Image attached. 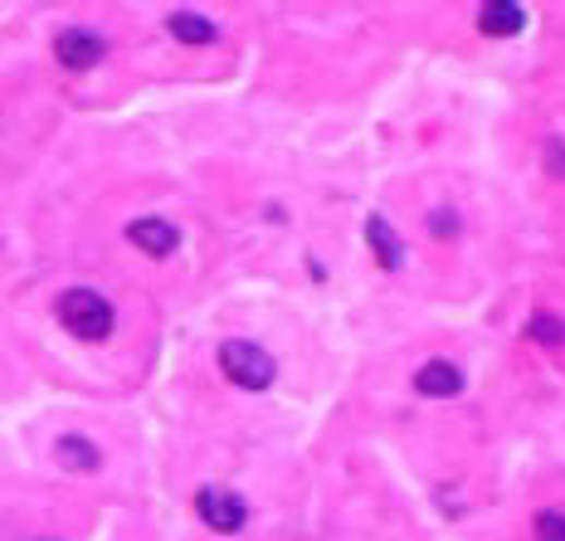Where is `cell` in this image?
<instances>
[{
  "mask_svg": "<svg viewBox=\"0 0 565 541\" xmlns=\"http://www.w3.org/2000/svg\"><path fill=\"white\" fill-rule=\"evenodd\" d=\"M55 454H59V464L73 468V473H93V468L103 464V454L93 449L88 440H79V434H64V440L55 444Z\"/></svg>",
  "mask_w": 565,
  "mask_h": 541,
  "instance_id": "obj_9",
  "label": "cell"
},
{
  "mask_svg": "<svg viewBox=\"0 0 565 541\" xmlns=\"http://www.w3.org/2000/svg\"><path fill=\"white\" fill-rule=\"evenodd\" d=\"M531 532H537V541H565V513H556V507H546V513H537V522H531Z\"/></svg>",
  "mask_w": 565,
  "mask_h": 541,
  "instance_id": "obj_12",
  "label": "cell"
},
{
  "mask_svg": "<svg viewBox=\"0 0 565 541\" xmlns=\"http://www.w3.org/2000/svg\"><path fill=\"white\" fill-rule=\"evenodd\" d=\"M429 225H434V235H454L458 225H454V211H434L429 215Z\"/></svg>",
  "mask_w": 565,
  "mask_h": 541,
  "instance_id": "obj_13",
  "label": "cell"
},
{
  "mask_svg": "<svg viewBox=\"0 0 565 541\" xmlns=\"http://www.w3.org/2000/svg\"><path fill=\"white\" fill-rule=\"evenodd\" d=\"M414 390L420 395H438V400H448V395L464 390V371L454 366V361H429V366L414 371Z\"/></svg>",
  "mask_w": 565,
  "mask_h": 541,
  "instance_id": "obj_6",
  "label": "cell"
},
{
  "mask_svg": "<svg viewBox=\"0 0 565 541\" xmlns=\"http://www.w3.org/2000/svg\"><path fill=\"white\" fill-rule=\"evenodd\" d=\"M55 59L59 69H98L103 59H108V39L93 35V29H59L55 35Z\"/></svg>",
  "mask_w": 565,
  "mask_h": 541,
  "instance_id": "obj_4",
  "label": "cell"
},
{
  "mask_svg": "<svg viewBox=\"0 0 565 541\" xmlns=\"http://www.w3.org/2000/svg\"><path fill=\"white\" fill-rule=\"evenodd\" d=\"M128 239L146 259H171L176 244H181V230H176L171 220H161V215H142V220L128 225Z\"/></svg>",
  "mask_w": 565,
  "mask_h": 541,
  "instance_id": "obj_5",
  "label": "cell"
},
{
  "mask_svg": "<svg viewBox=\"0 0 565 541\" xmlns=\"http://www.w3.org/2000/svg\"><path fill=\"white\" fill-rule=\"evenodd\" d=\"M365 239H371L375 259H381L385 268H400V259H405V244H400V235H395L390 225L381 220V215H371V220H365Z\"/></svg>",
  "mask_w": 565,
  "mask_h": 541,
  "instance_id": "obj_8",
  "label": "cell"
},
{
  "mask_svg": "<svg viewBox=\"0 0 565 541\" xmlns=\"http://www.w3.org/2000/svg\"><path fill=\"white\" fill-rule=\"evenodd\" d=\"M219 371L244 390H268L278 376L274 357H268L259 341H225V347H219Z\"/></svg>",
  "mask_w": 565,
  "mask_h": 541,
  "instance_id": "obj_2",
  "label": "cell"
},
{
  "mask_svg": "<svg viewBox=\"0 0 565 541\" xmlns=\"http://www.w3.org/2000/svg\"><path fill=\"white\" fill-rule=\"evenodd\" d=\"M171 35L181 39V45H211L215 39V25L205 15H191V10H176L171 15Z\"/></svg>",
  "mask_w": 565,
  "mask_h": 541,
  "instance_id": "obj_10",
  "label": "cell"
},
{
  "mask_svg": "<svg viewBox=\"0 0 565 541\" xmlns=\"http://www.w3.org/2000/svg\"><path fill=\"white\" fill-rule=\"evenodd\" d=\"M59 322L79 341H103L118 327V312H112V303L103 293H93V288H73V293L59 298Z\"/></svg>",
  "mask_w": 565,
  "mask_h": 541,
  "instance_id": "obj_1",
  "label": "cell"
},
{
  "mask_svg": "<svg viewBox=\"0 0 565 541\" xmlns=\"http://www.w3.org/2000/svg\"><path fill=\"white\" fill-rule=\"evenodd\" d=\"M195 513H201V522L211 527V532H225V537H235L249 517L244 497L229 493V488H201V493H195Z\"/></svg>",
  "mask_w": 565,
  "mask_h": 541,
  "instance_id": "obj_3",
  "label": "cell"
},
{
  "mask_svg": "<svg viewBox=\"0 0 565 541\" xmlns=\"http://www.w3.org/2000/svg\"><path fill=\"white\" fill-rule=\"evenodd\" d=\"M521 20H527V10H521L517 0H493V5L478 10V29H483V35H517Z\"/></svg>",
  "mask_w": 565,
  "mask_h": 541,
  "instance_id": "obj_7",
  "label": "cell"
},
{
  "mask_svg": "<svg viewBox=\"0 0 565 541\" xmlns=\"http://www.w3.org/2000/svg\"><path fill=\"white\" fill-rule=\"evenodd\" d=\"M546 166L556 176H565V142H551V147H546Z\"/></svg>",
  "mask_w": 565,
  "mask_h": 541,
  "instance_id": "obj_14",
  "label": "cell"
},
{
  "mask_svg": "<svg viewBox=\"0 0 565 541\" xmlns=\"http://www.w3.org/2000/svg\"><path fill=\"white\" fill-rule=\"evenodd\" d=\"M527 332H531V341H541V347H565V322L556 317V312H537Z\"/></svg>",
  "mask_w": 565,
  "mask_h": 541,
  "instance_id": "obj_11",
  "label": "cell"
}]
</instances>
